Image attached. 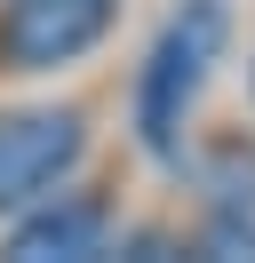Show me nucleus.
I'll return each mask as SVG.
<instances>
[{"instance_id":"3","label":"nucleus","mask_w":255,"mask_h":263,"mask_svg":"<svg viewBox=\"0 0 255 263\" xmlns=\"http://www.w3.org/2000/svg\"><path fill=\"white\" fill-rule=\"evenodd\" d=\"M88 152V112L72 104H32V112H0V215L48 199Z\"/></svg>"},{"instance_id":"1","label":"nucleus","mask_w":255,"mask_h":263,"mask_svg":"<svg viewBox=\"0 0 255 263\" xmlns=\"http://www.w3.org/2000/svg\"><path fill=\"white\" fill-rule=\"evenodd\" d=\"M223 40H231V8H223V0H184L175 16L159 24L152 56H143V72H136V144L152 152L159 167L184 160V120H191V104H199L207 72H215Z\"/></svg>"},{"instance_id":"4","label":"nucleus","mask_w":255,"mask_h":263,"mask_svg":"<svg viewBox=\"0 0 255 263\" xmlns=\"http://www.w3.org/2000/svg\"><path fill=\"white\" fill-rule=\"evenodd\" d=\"M104 239H112L104 192H48L32 208H16V231L0 255L8 263H88V255H104Z\"/></svg>"},{"instance_id":"2","label":"nucleus","mask_w":255,"mask_h":263,"mask_svg":"<svg viewBox=\"0 0 255 263\" xmlns=\"http://www.w3.org/2000/svg\"><path fill=\"white\" fill-rule=\"evenodd\" d=\"M120 0H0V72H64L104 48Z\"/></svg>"}]
</instances>
